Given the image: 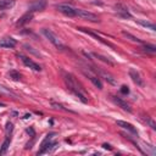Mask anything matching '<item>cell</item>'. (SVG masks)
<instances>
[{
  "label": "cell",
  "mask_w": 156,
  "mask_h": 156,
  "mask_svg": "<svg viewBox=\"0 0 156 156\" xmlns=\"http://www.w3.org/2000/svg\"><path fill=\"white\" fill-rule=\"evenodd\" d=\"M63 80L67 85V88L69 89L71 93H73L82 102L87 104L88 102V99L85 96V93H84V89L79 85V83L77 82V79L71 74V73H63Z\"/></svg>",
  "instance_id": "6da1fadb"
},
{
  "label": "cell",
  "mask_w": 156,
  "mask_h": 156,
  "mask_svg": "<svg viewBox=\"0 0 156 156\" xmlns=\"http://www.w3.org/2000/svg\"><path fill=\"white\" fill-rule=\"evenodd\" d=\"M41 33H43V35H44L50 43H52L57 49H60V50H63V49H65V45L62 44L61 39H60L52 30H50V29H48V28H43V29H41Z\"/></svg>",
  "instance_id": "7a4b0ae2"
},
{
  "label": "cell",
  "mask_w": 156,
  "mask_h": 156,
  "mask_svg": "<svg viewBox=\"0 0 156 156\" xmlns=\"http://www.w3.org/2000/svg\"><path fill=\"white\" fill-rule=\"evenodd\" d=\"M76 16L83 18V20H87L89 22H99V17L93 13V12H89L88 10H83V9H76Z\"/></svg>",
  "instance_id": "3957f363"
},
{
  "label": "cell",
  "mask_w": 156,
  "mask_h": 156,
  "mask_svg": "<svg viewBox=\"0 0 156 156\" xmlns=\"http://www.w3.org/2000/svg\"><path fill=\"white\" fill-rule=\"evenodd\" d=\"M55 9L58 12L63 13L65 16H68V17H74L76 16V9L72 7L68 4H56L55 5Z\"/></svg>",
  "instance_id": "277c9868"
},
{
  "label": "cell",
  "mask_w": 156,
  "mask_h": 156,
  "mask_svg": "<svg viewBox=\"0 0 156 156\" xmlns=\"http://www.w3.org/2000/svg\"><path fill=\"white\" fill-rule=\"evenodd\" d=\"M48 5L46 0H32L28 4V10L29 12H35V11H43Z\"/></svg>",
  "instance_id": "5b68a950"
},
{
  "label": "cell",
  "mask_w": 156,
  "mask_h": 156,
  "mask_svg": "<svg viewBox=\"0 0 156 156\" xmlns=\"http://www.w3.org/2000/svg\"><path fill=\"white\" fill-rule=\"evenodd\" d=\"M17 56L21 58V61L24 63V66H27V67H29V68H32L33 71H37V72L41 71L40 65H38L37 62H34V61H33L32 58H29L28 56H24L23 54H17Z\"/></svg>",
  "instance_id": "8992f818"
},
{
  "label": "cell",
  "mask_w": 156,
  "mask_h": 156,
  "mask_svg": "<svg viewBox=\"0 0 156 156\" xmlns=\"http://www.w3.org/2000/svg\"><path fill=\"white\" fill-rule=\"evenodd\" d=\"M78 30L84 32V33H87V34L91 35L93 38H95L96 40H99L100 43H102L104 45H107V46H110V48H112V49H115V48H116V46H115L112 43H110L108 40H104V38H101L100 35H98V34H95V33H93V32H90V30H88V29H85V28H83V27H79V28H78Z\"/></svg>",
  "instance_id": "52a82bcc"
},
{
  "label": "cell",
  "mask_w": 156,
  "mask_h": 156,
  "mask_svg": "<svg viewBox=\"0 0 156 156\" xmlns=\"http://www.w3.org/2000/svg\"><path fill=\"white\" fill-rule=\"evenodd\" d=\"M129 77L132 78V80L136 84V85H139V87H144L145 85V83H144V79L141 78V76H140V73L136 71V69H134V68H130L129 69Z\"/></svg>",
  "instance_id": "ba28073f"
},
{
  "label": "cell",
  "mask_w": 156,
  "mask_h": 156,
  "mask_svg": "<svg viewBox=\"0 0 156 156\" xmlns=\"http://www.w3.org/2000/svg\"><path fill=\"white\" fill-rule=\"evenodd\" d=\"M83 73H84V76L96 87V88H99V89H102V83H101V80H100V78L96 76V74H93L89 69L88 71H83Z\"/></svg>",
  "instance_id": "9c48e42d"
},
{
  "label": "cell",
  "mask_w": 156,
  "mask_h": 156,
  "mask_svg": "<svg viewBox=\"0 0 156 156\" xmlns=\"http://www.w3.org/2000/svg\"><path fill=\"white\" fill-rule=\"evenodd\" d=\"M111 99H112V101H113L118 107H121L122 110H124V111H127V112H132V107H130L129 104H128L127 101H124L123 99H121V98H118V96H115V95H112Z\"/></svg>",
  "instance_id": "30bf717a"
},
{
  "label": "cell",
  "mask_w": 156,
  "mask_h": 156,
  "mask_svg": "<svg viewBox=\"0 0 156 156\" xmlns=\"http://www.w3.org/2000/svg\"><path fill=\"white\" fill-rule=\"evenodd\" d=\"M115 10H116V12H117L118 16H121V17H123V18H132V15L129 13L128 9H127L124 5H122V4H116V5H115Z\"/></svg>",
  "instance_id": "8fae6325"
},
{
  "label": "cell",
  "mask_w": 156,
  "mask_h": 156,
  "mask_svg": "<svg viewBox=\"0 0 156 156\" xmlns=\"http://www.w3.org/2000/svg\"><path fill=\"white\" fill-rule=\"evenodd\" d=\"M17 44L16 39H13L12 37H5L0 40V48H6V49H11L15 48Z\"/></svg>",
  "instance_id": "7c38bea8"
},
{
  "label": "cell",
  "mask_w": 156,
  "mask_h": 156,
  "mask_svg": "<svg viewBox=\"0 0 156 156\" xmlns=\"http://www.w3.org/2000/svg\"><path fill=\"white\" fill-rule=\"evenodd\" d=\"M116 123H117V126H119V127H122L123 129L130 132L132 134H135V135L138 134V132H136V129H135V127H134L133 124H130V123H128V122H124V121H117Z\"/></svg>",
  "instance_id": "4fadbf2b"
},
{
  "label": "cell",
  "mask_w": 156,
  "mask_h": 156,
  "mask_svg": "<svg viewBox=\"0 0 156 156\" xmlns=\"http://www.w3.org/2000/svg\"><path fill=\"white\" fill-rule=\"evenodd\" d=\"M32 18H33V13H32V12H27V13H24V15H23L18 21H17L16 26H17V27H22V26H24L26 23L30 22V21H32Z\"/></svg>",
  "instance_id": "5bb4252c"
},
{
  "label": "cell",
  "mask_w": 156,
  "mask_h": 156,
  "mask_svg": "<svg viewBox=\"0 0 156 156\" xmlns=\"http://www.w3.org/2000/svg\"><path fill=\"white\" fill-rule=\"evenodd\" d=\"M15 0H0V10H7L13 7Z\"/></svg>",
  "instance_id": "9a60e30c"
},
{
  "label": "cell",
  "mask_w": 156,
  "mask_h": 156,
  "mask_svg": "<svg viewBox=\"0 0 156 156\" xmlns=\"http://www.w3.org/2000/svg\"><path fill=\"white\" fill-rule=\"evenodd\" d=\"M136 22H138L139 24H141L143 27H146V28H150L151 30H156V26H155L154 23H151V22H149V21H144V20H136Z\"/></svg>",
  "instance_id": "2e32d148"
},
{
  "label": "cell",
  "mask_w": 156,
  "mask_h": 156,
  "mask_svg": "<svg viewBox=\"0 0 156 156\" xmlns=\"http://www.w3.org/2000/svg\"><path fill=\"white\" fill-rule=\"evenodd\" d=\"M96 58H99V60H101V61H104L105 63H107V65H111V66H115V62L110 58V57H106V56H102V55H100V54H93Z\"/></svg>",
  "instance_id": "e0dca14e"
},
{
  "label": "cell",
  "mask_w": 156,
  "mask_h": 156,
  "mask_svg": "<svg viewBox=\"0 0 156 156\" xmlns=\"http://www.w3.org/2000/svg\"><path fill=\"white\" fill-rule=\"evenodd\" d=\"M9 146H10V136H6V139L4 140V143H2V145H1V147H0V155L6 154Z\"/></svg>",
  "instance_id": "ac0fdd59"
},
{
  "label": "cell",
  "mask_w": 156,
  "mask_h": 156,
  "mask_svg": "<svg viewBox=\"0 0 156 156\" xmlns=\"http://www.w3.org/2000/svg\"><path fill=\"white\" fill-rule=\"evenodd\" d=\"M100 74H101V76H102V77H104V78H105L110 84H116V83H117V82H116V79H115L110 73H106V72H104V71H100Z\"/></svg>",
  "instance_id": "d6986e66"
},
{
  "label": "cell",
  "mask_w": 156,
  "mask_h": 156,
  "mask_svg": "<svg viewBox=\"0 0 156 156\" xmlns=\"http://www.w3.org/2000/svg\"><path fill=\"white\" fill-rule=\"evenodd\" d=\"M143 50L145 52H149V54H155L156 52V46L151 45V44H144L143 45Z\"/></svg>",
  "instance_id": "ffe728a7"
},
{
  "label": "cell",
  "mask_w": 156,
  "mask_h": 156,
  "mask_svg": "<svg viewBox=\"0 0 156 156\" xmlns=\"http://www.w3.org/2000/svg\"><path fill=\"white\" fill-rule=\"evenodd\" d=\"M9 77H10L12 80H20V79H21V74H20L17 71H15V69H11V71L9 72Z\"/></svg>",
  "instance_id": "44dd1931"
},
{
  "label": "cell",
  "mask_w": 156,
  "mask_h": 156,
  "mask_svg": "<svg viewBox=\"0 0 156 156\" xmlns=\"http://www.w3.org/2000/svg\"><path fill=\"white\" fill-rule=\"evenodd\" d=\"M122 33H123V35H124V37H127V38H129V39H130L132 41H135V43H143V41H141V40H140L139 38H136V37H134V35H132L130 33H127V32H122Z\"/></svg>",
  "instance_id": "7402d4cb"
},
{
  "label": "cell",
  "mask_w": 156,
  "mask_h": 156,
  "mask_svg": "<svg viewBox=\"0 0 156 156\" xmlns=\"http://www.w3.org/2000/svg\"><path fill=\"white\" fill-rule=\"evenodd\" d=\"M145 117H146V118H145V122H146V123H147V124H149V126H150V127H151V128H152V129L155 130V129H156V124H155L154 119H152L151 117H149L147 115H146Z\"/></svg>",
  "instance_id": "603a6c76"
},
{
  "label": "cell",
  "mask_w": 156,
  "mask_h": 156,
  "mask_svg": "<svg viewBox=\"0 0 156 156\" xmlns=\"http://www.w3.org/2000/svg\"><path fill=\"white\" fill-rule=\"evenodd\" d=\"M12 129H13V124H12L11 122H7V123H6V127H5V132H6V135H7V136H9V134H11Z\"/></svg>",
  "instance_id": "cb8c5ba5"
},
{
  "label": "cell",
  "mask_w": 156,
  "mask_h": 156,
  "mask_svg": "<svg viewBox=\"0 0 156 156\" xmlns=\"http://www.w3.org/2000/svg\"><path fill=\"white\" fill-rule=\"evenodd\" d=\"M121 93H122V94H128V93H129L128 87H127V85H122V87H121Z\"/></svg>",
  "instance_id": "d4e9b609"
},
{
  "label": "cell",
  "mask_w": 156,
  "mask_h": 156,
  "mask_svg": "<svg viewBox=\"0 0 156 156\" xmlns=\"http://www.w3.org/2000/svg\"><path fill=\"white\" fill-rule=\"evenodd\" d=\"M27 133H28V134H30L32 136H34V135H35V132H34V129H33L32 127H29V128H27Z\"/></svg>",
  "instance_id": "484cf974"
},
{
  "label": "cell",
  "mask_w": 156,
  "mask_h": 156,
  "mask_svg": "<svg viewBox=\"0 0 156 156\" xmlns=\"http://www.w3.org/2000/svg\"><path fill=\"white\" fill-rule=\"evenodd\" d=\"M102 146H104L105 149H107V150H111V146H110L108 144H102Z\"/></svg>",
  "instance_id": "4316f807"
},
{
  "label": "cell",
  "mask_w": 156,
  "mask_h": 156,
  "mask_svg": "<svg viewBox=\"0 0 156 156\" xmlns=\"http://www.w3.org/2000/svg\"><path fill=\"white\" fill-rule=\"evenodd\" d=\"M2 106H5V105H4L2 102H0V107H2Z\"/></svg>",
  "instance_id": "83f0119b"
}]
</instances>
